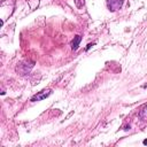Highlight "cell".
<instances>
[{
  "label": "cell",
  "mask_w": 147,
  "mask_h": 147,
  "mask_svg": "<svg viewBox=\"0 0 147 147\" xmlns=\"http://www.w3.org/2000/svg\"><path fill=\"white\" fill-rule=\"evenodd\" d=\"M51 93H52V90H51V88L42 90V91L38 92L36 95H33V96L31 98V101H33V102H36V101H41V100L46 99L47 96H49V95H51Z\"/></svg>",
  "instance_id": "obj_1"
},
{
  "label": "cell",
  "mask_w": 147,
  "mask_h": 147,
  "mask_svg": "<svg viewBox=\"0 0 147 147\" xmlns=\"http://www.w3.org/2000/svg\"><path fill=\"white\" fill-rule=\"evenodd\" d=\"M123 5V0H107V7L110 11L118 10Z\"/></svg>",
  "instance_id": "obj_2"
},
{
  "label": "cell",
  "mask_w": 147,
  "mask_h": 147,
  "mask_svg": "<svg viewBox=\"0 0 147 147\" xmlns=\"http://www.w3.org/2000/svg\"><path fill=\"white\" fill-rule=\"evenodd\" d=\"M80 40H82V37H80V36L77 34L76 37H74V40L71 41V48H72L74 51H76V49L78 48V45H79Z\"/></svg>",
  "instance_id": "obj_3"
},
{
  "label": "cell",
  "mask_w": 147,
  "mask_h": 147,
  "mask_svg": "<svg viewBox=\"0 0 147 147\" xmlns=\"http://www.w3.org/2000/svg\"><path fill=\"white\" fill-rule=\"evenodd\" d=\"M26 2H28V5H29L31 10L36 9L38 7V5H39V0H26Z\"/></svg>",
  "instance_id": "obj_4"
},
{
  "label": "cell",
  "mask_w": 147,
  "mask_h": 147,
  "mask_svg": "<svg viewBox=\"0 0 147 147\" xmlns=\"http://www.w3.org/2000/svg\"><path fill=\"white\" fill-rule=\"evenodd\" d=\"M92 46H94V44H88V45H87V47H86V51H88V49H90Z\"/></svg>",
  "instance_id": "obj_5"
},
{
  "label": "cell",
  "mask_w": 147,
  "mask_h": 147,
  "mask_svg": "<svg viewBox=\"0 0 147 147\" xmlns=\"http://www.w3.org/2000/svg\"><path fill=\"white\" fill-rule=\"evenodd\" d=\"M142 144H144V145H147V139H145V140L142 141Z\"/></svg>",
  "instance_id": "obj_6"
},
{
  "label": "cell",
  "mask_w": 147,
  "mask_h": 147,
  "mask_svg": "<svg viewBox=\"0 0 147 147\" xmlns=\"http://www.w3.org/2000/svg\"><path fill=\"white\" fill-rule=\"evenodd\" d=\"M144 87H147V84H146V85H145V86H144Z\"/></svg>",
  "instance_id": "obj_7"
},
{
  "label": "cell",
  "mask_w": 147,
  "mask_h": 147,
  "mask_svg": "<svg viewBox=\"0 0 147 147\" xmlns=\"http://www.w3.org/2000/svg\"><path fill=\"white\" fill-rule=\"evenodd\" d=\"M146 110H147V108H146Z\"/></svg>",
  "instance_id": "obj_8"
}]
</instances>
